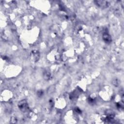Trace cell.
<instances>
[{"mask_svg": "<svg viewBox=\"0 0 124 124\" xmlns=\"http://www.w3.org/2000/svg\"><path fill=\"white\" fill-rule=\"evenodd\" d=\"M96 2L97 5L101 7H107L109 6L108 4H109V3L104 1H96Z\"/></svg>", "mask_w": 124, "mask_h": 124, "instance_id": "obj_3", "label": "cell"}, {"mask_svg": "<svg viewBox=\"0 0 124 124\" xmlns=\"http://www.w3.org/2000/svg\"><path fill=\"white\" fill-rule=\"evenodd\" d=\"M103 39L106 43H110L111 42V38L109 33L105 32L103 35Z\"/></svg>", "mask_w": 124, "mask_h": 124, "instance_id": "obj_2", "label": "cell"}, {"mask_svg": "<svg viewBox=\"0 0 124 124\" xmlns=\"http://www.w3.org/2000/svg\"><path fill=\"white\" fill-rule=\"evenodd\" d=\"M18 107L22 111H25L28 109V104L25 100H22L19 103Z\"/></svg>", "mask_w": 124, "mask_h": 124, "instance_id": "obj_1", "label": "cell"}]
</instances>
